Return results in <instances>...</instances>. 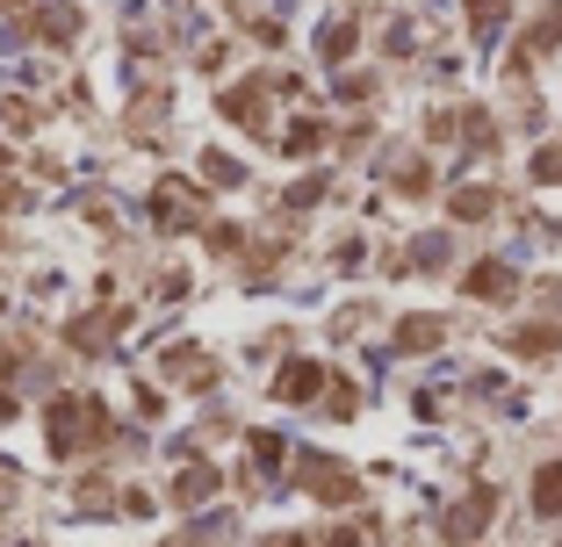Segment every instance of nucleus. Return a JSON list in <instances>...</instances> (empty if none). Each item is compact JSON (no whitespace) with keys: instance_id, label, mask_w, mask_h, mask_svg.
I'll use <instances>...</instances> for the list:
<instances>
[{"instance_id":"obj_1","label":"nucleus","mask_w":562,"mask_h":547,"mask_svg":"<svg viewBox=\"0 0 562 547\" xmlns=\"http://www.w3.org/2000/svg\"><path fill=\"white\" fill-rule=\"evenodd\" d=\"M50 454H87L109 440V411H101L94 397H58L50 403Z\"/></svg>"},{"instance_id":"obj_2","label":"nucleus","mask_w":562,"mask_h":547,"mask_svg":"<svg viewBox=\"0 0 562 547\" xmlns=\"http://www.w3.org/2000/svg\"><path fill=\"white\" fill-rule=\"evenodd\" d=\"M303 476H311V490H317L325 504H347V498H353V476H347V468H331L325 454H311V461H303Z\"/></svg>"},{"instance_id":"obj_3","label":"nucleus","mask_w":562,"mask_h":547,"mask_svg":"<svg viewBox=\"0 0 562 547\" xmlns=\"http://www.w3.org/2000/svg\"><path fill=\"white\" fill-rule=\"evenodd\" d=\"M151 216H159L166 231H181V224H195V187L166 181V187H159V202H151Z\"/></svg>"},{"instance_id":"obj_4","label":"nucleus","mask_w":562,"mask_h":547,"mask_svg":"<svg viewBox=\"0 0 562 547\" xmlns=\"http://www.w3.org/2000/svg\"><path fill=\"white\" fill-rule=\"evenodd\" d=\"M317 381H325V375H317L311 361H289V367L274 375V397H281V403H311V397H317Z\"/></svg>"},{"instance_id":"obj_5","label":"nucleus","mask_w":562,"mask_h":547,"mask_svg":"<svg viewBox=\"0 0 562 547\" xmlns=\"http://www.w3.org/2000/svg\"><path fill=\"white\" fill-rule=\"evenodd\" d=\"M440 332H447L440 317H404V324H397V353H426V346H440Z\"/></svg>"},{"instance_id":"obj_6","label":"nucleus","mask_w":562,"mask_h":547,"mask_svg":"<svg viewBox=\"0 0 562 547\" xmlns=\"http://www.w3.org/2000/svg\"><path fill=\"white\" fill-rule=\"evenodd\" d=\"M469 296H513V266H505V260L469 266Z\"/></svg>"},{"instance_id":"obj_7","label":"nucleus","mask_w":562,"mask_h":547,"mask_svg":"<svg viewBox=\"0 0 562 547\" xmlns=\"http://www.w3.org/2000/svg\"><path fill=\"white\" fill-rule=\"evenodd\" d=\"M533 512H541V518H562V461H548L541 476H533Z\"/></svg>"},{"instance_id":"obj_8","label":"nucleus","mask_w":562,"mask_h":547,"mask_svg":"<svg viewBox=\"0 0 562 547\" xmlns=\"http://www.w3.org/2000/svg\"><path fill=\"white\" fill-rule=\"evenodd\" d=\"M491 504H497V498H491V490H476V498H469V504H462V512H454V540H462V547H469V533H476V526H483V518H491Z\"/></svg>"},{"instance_id":"obj_9","label":"nucleus","mask_w":562,"mask_h":547,"mask_svg":"<svg viewBox=\"0 0 562 547\" xmlns=\"http://www.w3.org/2000/svg\"><path fill=\"white\" fill-rule=\"evenodd\" d=\"M260 87H267V80H252V87H238V94H224V116H238V123H252V130H260Z\"/></svg>"},{"instance_id":"obj_10","label":"nucleus","mask_w":562,"mask_h":547,"mask_svg":"<svg viewBox=\"0 0 562 547\" xmlns=\"http://www.w3.org/2000/svg\"><path fill=\"white\" fill-rule=\"evenodd\" d=\"M216 490V476L210 468H181V482H173V504H202Z\"/></svg>"},{"instance_id":"obj_11","label":"nucleus","mask_w":562,"mask_h":547,"mask_svg":"<svg viewBox=\"0 0 562 547\" xmlns=\"http://www.w3.org/2000/svg\"><path fill=\"white\" fill-rule=\"evenodd\" d=\"M317 137H325V130H317V123H289V130H281L274 145L289 151V159H311V151H317Z\"/></svg>"},{"instance_id":"obj_12","label":"nucleus","mask_w":562,"mask_h":547,"mask_svg":"<svg viewBox=\"0 0 562 547\" xmlns=\"http://www.w3.org/2000/svg\"><path fill=\"white\" fill-rule=\"evenodd\" d=\"M491 209H497V202H491V187H462V202H454V216H462V224H483Z\"/></svg>"},{"instance_id":"obj_13","label":"nucleus","mask_w":562,"mask_h":547,"mask_svg":"<svg viewBox=\"0 0 562 547\" xmlns=\"http://www.w3.org/2000/svg\"><path fill=\"white\" fill-rule=\"evenodd\" d=\"M555 339H562L555 324H533V332H519L513 346H519V353H555Z\"/></svg>"},{"instance_id":"obj_14","label":"nucleus","mask_w":562,"mask_h":547,"mask_svg":"<svg viewBox=\"0 0 562 547\" xmlns=\"http://www.w3.org/2000/svg\"><path fill=\"white\" fill-rule=\"evenodd\" d=\"M347 50H353V22H331L325 30V58H347Z\"/></svg>"},{"instance_id":"obj_15","label":"nucleus","mask_w":562,"mask_h":547,"mask_svg":"<svg viewBox=\"0 0 562 547\" xmlns=\"http://www.w3.org/2000/svg\"><path fill=\"white\" fill-rule=\"evenodd\" d=\"M202 181H224V187H232V181H238V167L224 159V151H210V159H202Z\"/></svg>"},{"instance_id":"obj_16","label":"nucleus","mask_w":562,"mask_h":547,"mask_svg":"<svg viewBox=\"0 0 562 547\" xmlns=\"http://www.w3.org/2000/svg\"><path fill=\"white\" fill-rule=\"evenodd\" d=\"M497 15H505V0H469V22H476V30H491Z\"/></svg>"},{"instance_id":"obj_17","label":"nucleus","mask_w":562,"mask_h":547,"mask_svg":"<svg viewBox=\"0 0 562 547\" xmlns=\"http://www.w3.org/2000/svg\"><path fill=\"white\" fill-rule=\"evenodd\" d=\"M533 173H541V181H562V145H548L541 159H533Z\"/></svg>"},{"instance_id":"obj_18","label":"nucleus","mask_w":562,"mask_h":547,"mask_svg":"<svg viewBox=\"0 0 562 547\" xmlns=\"http://www.w3.org/2000/svg\"><path fill=\"white\" fill-rule=\"evenodd\" d=\"M252 454H260V461L274 468V461H281V440H274V432H252Z\"/></svg>"}]
</instances>
